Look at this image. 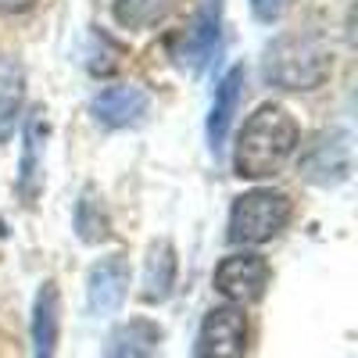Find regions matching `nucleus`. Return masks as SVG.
Returning <instances> with one entry per match:
<instances>
[{
  "label": "nucleus",
  "mask_w": 358,
  "mask_h": 358,
  "mask_svg": "<svg viewBox=\"0 0 358 358\" xmlns=\"http://www.w3.org/2000/svg\"><path fill=\"white\" fill-rule=\"evenodd\" d=\"M294 219V201L287 190L276 187H251L229 204V222H226V241L241 251H255L290 226Z\"/></svg>",
  "instance_id": "nucleus-3"
},
{
  "label": "nucleus",
  "mask_w": 358,
  "mask_h": 358,
  "mask_svg": "<svg viewBox=\"0 0 358 358\" xmlns=\"http://www.w3.org/2000/svg\"><path fill=\"white\" fill-rule=\"evenodd\" d=\"M25 111V79L15 69H0V143H8Z\"/></svg>",
  "instance_id": "nucleus-17"
},
{
  "label": "nucleus",
  "mask_w": 358,
  "mask_h": 358,
  "mask_svg": "<svg viewBox=\"0 0 358 358\" xmlns=\"http://www.w3.org/2000/svg\"><path fill=\"white\" fill-rule=\"evenodd\" d=\"M301 176L315 187H341L351 176V133L348 129H322L297 158Z\"/></svg>",
  "instance_id": "nucleus-7"
},
{
  "label": "nucleus",
  "mask_w": 358,
  "mask_h": 358,
  "mask_svg": "<svg viewBox=\"0 0 358 358\" xmlns=\"http://www.w3.org/2000/svg\"><path fill=\"white\" fill-rule=\"evenodd\" d=\"M268 280H273V268H268V262L258 251H233L212 273V287L233 308H248V305L262 301L268 290Z\"/></svg>",
  "instance_id": "nucleus-4"
},
{
  "label": "nucleus",
  "mask_w": 358,
  "mask_h": 358,
  "mask_svg": "<svg viewBox=\"0 0 358 358\" xmlns=\"http://www.w3.org/2000/svg\"><path fill=\"white\" fill-rule=\"evenodd\" d=\"M179 280V255L172 241H155L143 258V276H140V297L147 305H165Z\"/></svg>",
  "instance_id": "nucleus-14"
},
{
  "label": "nucleus",
  "mask_w": 358,
  "mask_h": 358,
  "mask_svg": "<svg viewBox=\"0 0 358 358\" xmlns=\"http://www.w3.org/2000/svg\"><path fill=\"white\" fill-rule=\"evenodd\" d=\"M72 226H76V236L83 244H104L111 236V215H108L104 197L97 194V187H83V194L76 201Z\"/></svg>",
  "instance_id": "nucleus-15"
},
{
  "label": "nucleus",
  "mask_w": 358,
  "mask_h": 358,
  "mask_svg": "<svg viewBox=\"0 0 358 358\" xmlns=\"http://www.w3.org/2000/svg\"><path fill=\"white\" fill-rule=\"evenodd\" d=\"M251 11L258 22H276L287 11V0H251Z\"/></svg>",
  "instance_id": "nucleus-18"
},
{
  "label": "nucleus",
  "mask_w": 358,
  "mask_h": 358,
  "mask_svg": "<svg viewBox=\"0 0 358 358\" xmlns=\"http://www.w3.org/2000/svg\"><path fill=\"white\" fill-rule=\"evenodd\" d=\"M162 344H165L162 326L147 315H133V319H122L108 334L101 358H158Z\"/></svg>",
  "instance_id": "nucleus-12"
},
{
  "label": "nucleus",
  "mask_w": 358,
  "mask_h": 358,
  "mask_svg": "<svg viewBox=\"0 0 358 358\" xmlns=\"http://www.w3.org/2000/svg\"><path fill=\"white\" fill-rule=\"evenodd\" d=\"M297 151H301V126L287 104L265 101L258 104L233 143V172L241 179H268L276 176Z\"/></svg>",
  "instance_id": "nucleus-1"
},
{
  "label": "nucleus",
  "mask_w": 358,
  "mask_h": 358,
  "mask_svg": "<svg viewBox=\"0 0 358 358\" xmlns=\"http://www.w3.org/2000/svg\"><path fill=\"white\" fill-rule=\"evenodd\" d=\"M151 111V94L136 83H111L97 90L90 101V115L101 129H129L140 126L143 115Z\"/></svg>",
  "instance_id": "nucleus-9"
},
{
  "label": "nucleus",
  "mask_w": 358,
  "mask_h": 358,
  "mask_svg": "<svg viewBox=\"0 0 358 358\" xmlns=\"http://www.w3.org/2000/svg\"><path fill=\"white\" fill-rule=\"evenodd\" d=\"M334 76V50L319 36H276L262 54V79L287 94L319 90Z\"/></svg>",
  "instance_id": "nucleus-2"
},
{
  "label": "nucleus",
  "mask_w": 358,
  "mask_h": 358,
  "mask_svg": "<svg viewBox=\"0 0 358 358\" xmlns=\"http://www.w3.org/2000/svg\"><path fill=\"white\" fill-rule=\"evenodd\" d=\"M129 280H133V268H129V258L122 251H111V255L97 258L86 273V308H90V315H115L126 305Z\"/></svg>",
  "instance_id": "nucleus-8"
},
{
  "label": "nucleus",
  "mask_w": 358,
  "mask_h": 358,
  "mask_svg": "<svg viewBox=\"0 0 358 358\" xmlns=\"http://www.w3.org/2000/svg\"><path fill=\"white\" fill-rule=\"evenodd\" d=\"M248 315L244 308L215 305L201 319L194 358H244L248 355Z\"/></svg>",
  "instance_id": "nucleus-6"
},
{
  "label": "nucleus",
  "mask_w": 358,
  "mask_h": 358,
  "mask_svg": "<svg viewBox=\"0 0 358 358\" xmlns=\"http://www.w3.org/2000/svg\"><path fill=\"white\" fill-rule=\"evenodd\" d=\"M172 8H176V0H111L115 22L122 25V29H129V33L155 29L158 22L169 18Z\"/></svg>",
  "instance_id": "nucleus-16"
},
{
  "label": "nucleus",
  "mask_w": 358,
  "mask_h": 358,
  "mask_svg": "<svg viewBox=\"0 0 358 358\" xmlns=\"http://www.w3.org/2000/svg\"><path fill=\"white\" fill-rule=\"evenodd\" d=\"M222 40V0H204L190 25L172 40V62L183 72H201L215 57Z\"/></svg>",
  "instance_id": "nucleus-5"
},
{
  "label": "nucleus",
  "mask_w": 358,
  "mask_h": 358,
  "mask_svg": "<svg viewBox=\"0 0 358 358\" xmlns=\"http://www.w3.org/2000/svg\"><path fill=\"white\" fill-rule=\"evenodd\" d=\"M47 111L33 108L25 115V129H22V162H18V194L25 204H33L43 183V155H47Z\"/></svg>",
  "instance_id": "nucleus-13"
},
{
  "label": "nucleus",
  "mask_w": 358,
  "mask_h": 358,
  "mask_svg": "<svg viewBox=\"0 0 358 358\" xmlns=\"http://www.w3.org/2000/svg\"><path fill=\"white\" fill-rule=\"evenodd\" d=\"M29 8H36V0H0V15H22Z\"/></svg>",
  "instance_id": "nucleus-19"
},
{
  "label": "nucleus",
  "mask_w": 358,
  "mask_h": 358,
  "mask_svg": "<svg viewBox=\"0 0 358 358\" xmlns=\"http://www.w3.org/2000/svg\"><path fill=\"white\" fill-rule=\"evenodd\" d=\"M244 86H248V69L244 65H229L212 94V108H208V122H204V133H208V147L212 155L219 158L222 147L229 140V129H233V118L244 104Z\"/></svg>",
  "instance_id": "nucleus-10"
},
{
  "label": "nucleus",
  "mask_w": 358,
  "mask_h": 358,
  "mask_svg": "<svg viewBox=\"0 0 358 358\" xmlns=\"http://www.w3.org/2000/svg\"><path fill=\"white\" fill-rule=\"evenodd\" d=\"M29 341H33V358H57V344H62V290H57V280H43L33 294Z\"/></svg>",
  "instance_id": "nucleus-11"
}]
</instances>
